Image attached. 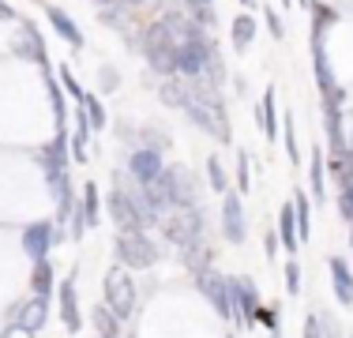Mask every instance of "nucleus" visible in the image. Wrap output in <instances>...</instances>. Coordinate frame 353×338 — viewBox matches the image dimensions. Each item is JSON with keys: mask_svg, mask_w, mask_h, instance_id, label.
Here are the masks:
<instances>
[{"mask_svg": "<svg viewBox=\"0 0 353 338\" xmlns=\"http://www.w3.org/2000/svg\"><path fill=\"white\" fill-rule=\"evenodd\" d=\"M181 113H188L207 135H214L218 143H230V121H225V106L218 98V90L203 79H192V95L184 101Z\"/></svg>", "mask_w": 353, "mask_h": 338, "instance_id": "f257e3e1", "label": "nucleus"}, {"mask_svg": "<svg viewBox=\"0 0 353 338\" xmlns=\"http://www.w3.org/2000/svg\"><path fill=\"white\" fill-rule=\"evenodd\" d=\"M143 53H147V61L154 72H162L165 79L170 75H176V41L170 27H165L162 19L154 23V27H147V38H143Z\"/></svg>", "mask_w": 353, "mask_h": 338, "instance_id": "f03ea898", "label": "nucleus"}, {"mask_svg": "<svg viewBox=\"0 0 353 338\" xmlns=\"http://www.w3.org/2000/svg\"><path fill=\"white\" fill-rule=\"evenodd\" d=\"M117 256H121L124 267L143 270V267H154L162 252L154 248V241L143 230H132V233H117Z\"/></svg>", "mask_w": 353, "mask_h": 338, "instance_id": "7ed1b4c3", "label": "nucleus"}, {"mask_svg": "<svg viewBox=\"0 0 353 338\" xmlns=\"http://www.w3.org/2000/svg\"><path fill=\"white\" fill-rule=\"evenodd\" d=\"M162 230L176 248H184V244H192V241L203 237V215H199L196 207H176L162 218Z\"/></svg>", "mask_w": 353, "mask_h": 338, "instance_id": "20e7f679", "label": "nucleus"}, {"mask_svg": "<svg viewBox=\"0 0 353 338\" xmlns=\"http://www.w3.org/2000/svg\"><path fill=\"white\" fill-rule=\"evenodd\" d=\"M102 293H105V304L117 319L132 316V308H136V286H132V278L124 275V270H117V267L109 270L105 282H102Z\"/></svg>", "mask_w": 353, "mask_h": 338, "instance_id": "39448f33", "label": "nucleus"}, {"mask_svg": "<svg viewBox=\"0 0 353 338\" xmlns=\"http://www.w3.org/2000/svg\"><path fill=\"white\" fill-rule=\"evenodd\" d=\"M158 188H162L170 210H176V207H196V188H192V177L184 173V169H165V173L158 177Z\"/></svg>", "mask_w": 353, "mask_h": 338, "instance_id": "423d86ee", "label": "nucleus"}, {"mask_svg": "<svg viewBox=\"0 0 353 338\" xmlns=\"http://www.w3.org/2000/svg\"><path fill=\"white\" fill-rule=\"evenodd\" d=\"M12 49H15V57H23V61L38 64L41 72L49 75L46 41H41V34H38V27H34V23H19V30H15V38H12Z\"/></svg>", "mask_w": 353, "mask_h": 338, "instance_id": "0eeeda50", "label": "nucleus"}, {"mask_svg": "<svg viewBox=\"0 0 353 338\" xmlns=\"http://www.w3.org/2000/svg\"><path fill=\"white\" fill-rule=\"evenodd\" d=\"M109 215H113V222L121 226V233L147 230V218L139 215V207L128 199V192H124L121 184H113V192H109Z\"/></svg>", "mask_w": 353, "mask_h": 338, "instance_id": "6e6552de", "label": "nucleus"}, {"mask_svg": "<svg viewBox=\"0 0 353 338\" xmlns=\"http://www.w3.org/2000/svg\"><path fill=\"white\" fill-rule=\"evenodd\" d=\"M199 278V293L211 301V308L218 312L222 319H233V304H230V278H222L218 270H203Z\"/></svg>", "mask_w": 353, "mask_h": 338, "instance_id": "1a4fd4ad", "label": "nucleus"}, {"mask_svg": "<svg viewBox=\"0 0 353 338\" xmlns=\"http://www.w3.org/2000/svg\"><path fill=\"white\" fill-rule=\"evenodd\" d=\"M222 233H225V241H233V244H245V237H248L241 192H237V196H233V192H225V199H222Z\"/></svg>", "mask_w": 353, "mask_h": 338, "instance_id": "9d476101", "label": "nucleus"}, {"mask_svg": "<svg viewBox=\"0 0 353 338\" xmlns=\"http://www.w3.org/2000/svg\"><path fill=\"white\" fill-rule=\"evenodd\" d=\"M230 304H233V316H241L245 324H256L259 297H256V286L248 278H230Z\"/></svg>", "mask_w": 353, "mask_h": 338, "instance_id": "9b49d317", "label": "nucleus"}, {"mask_svg": "<svg viewBox=\"0 0 353 338\" xmlns=\"http://www.w3.org/2000/svg\"><path fill=\"white\" fill-rule=\"evenodd\" d=\"M53 241H57V233H53V226H49V222H30L27 230H23V252H27L34 264L46 259V252L53 248Z\"/></svg>", "mask_w": 353, "mask_h": 338, "instance_id": "f8f14e48", "label": "nucleus"}, {"mask_svg": "<svg viewBox=\"0 0 353 338\" xmlns=\"http://www.w3.org/2000/svg\"><path fill=\"white\" fill-rule=\"evenodd\" d=\"M128 173L136 177L139 184H154L158 177L165 173V166H162V155H158V150H147V147H139L136 155H132V162H128Z\"/></svg>", "mask_w": 353, "mask_h": 338, "instance_id": "ddd939ff", "label": "nucleus"}, {"mask_svg": "<svg viewBox=\"0 0 353 338\" xmlns=\"http://www.w3.org/2000/svg\"><path fill=\"white\" fill-rule=\"evenodd\" d=\"M46 319H49V304L46 297H30V301H23L19 304V312H15V327H23V331H41L46 327Z\"/></svg>", "mask_w": 353, "mask_h": 338, "instance_id": "4468645a", "label": "nucleus"}, {"mask_svg": "<svg viewBox=\"0 0 353 338\" xmlns=\"http://www.w3.org/2000/svg\"><path fill=\"white\" fill-rule=\"evenodd\" d=\"M87 226H98V188L87 181V188H83V199L79 207H75V226H72V237H83Z\"/></svg>", "mask_w": 353, "mask_h": 338, "instance_id": "2eb2a0df", "label": "nucleus"}, {"mask_svg": "<svg viewBox=\"0 0 353 338\" xmlns=\"http://www.w3.org/2000/svg\"><path fill=\"white\" fill-rule=\"evenodd\" d=\"M61 319H64V327H68L72 335L83 327L79 301H75V278H64V282H61Z\"/></svg>", "mask_w": 353, "mask_h": 338, "instance_id": "dca6fc26", "label": "nucleus"}, {"mask_svg": "<svg viewBox=\"0 0 353 338\" xmlns=\"http://www.w3.org/2000/svg\"><path fill=\"white\" fill-rule=\"evenodd\" d=\"M256 124L267 139H279L282 135V124H279V117H274V90L271 87H267V95L259 98V106H256Z\"/></svg>", "mask_w": 353, "mask_h": 338, "instance_id": "f3484780", "label": "nucleus"}, {"mask_svg": "<svg viewBox=\"0 0 353 338\" xmlns=\"http://www.w3.org/2000/svg\"><path fill=\"white\" fill-rule=\"evenodd\" d=\"M331 278H334V297H339V304L353 308V275H350L346 259L331 256Z\"/></svg>", "mask_w": 353, "mask_h": 338, "instance_id": "a211bd4d", "label": "nucleus"}, {"mask_svg": "<svg viewBox=\"0 0 353 338\" xmlns=\"http://www.w3.org/2000/svg\"><path fill=\"white\" fill-rule=\"evenodd\" d=\"M46 15H49V23H53V30L61 34V38L68 41L72 49H83V34H79V27H75L68 15L61 12V8H46Z\"/></svg>", "mask_w": 353, "mask_h": 338, "instance_id": "6ab92c4d", "label": "nucleus"}, {"mask_svg": "<svg viewBox=\"0 0 353 338\" xmlns=\"http://www.w3.org/2000/svg\"><path fill=\"white\" fill-rule=\"evenodd\" d=\"M279 241L285 244V252H297V210H293V203H285L282 215H279Z\"/></svg>", "mask_w": 353, "mask_h": 338, "instance_id": "aec40b11", "label": "nucleus"}, {"mask_svg": "<svg viewBox=\"0 0 353 338\" xmlns=\"http://www.w3.org/2000/svg\"><path fill=\"white\" fill-rule=\"evenodd\" d=\"M184 264H188L196 275H203V270H211V244H203V237L192 244H184Z\"/></svg>", "mask_w": 353, "mask_h": 338, "instance_id": "412c9836", "label": "nucleus"}, {"mask_svg": "<svg viewBox=\"0 0 353 338\" xmlns=\"http://www.w3.org/2000/svg\"><path fill=\"white\" fill-rule=\"evenodd\" d=\"M87 132H90V117H87V109L79 106V113H75V139H72L75 162H87Z\"/></svg>", "mask_w": 353, "mask_h": 338, "instance_id": "4be33fe9", "label": "nucleus"}, {"mask_svg": "<svg viewBox=\"0 0 353 338\" xmlns=\"http://www.w3.org/2000/svg\"><path fill=\"white\" fill-rule=\"evenodd\" d=\"M90 319H94V327H98V338H121V319L109 312V304H98V308L90 312Z\"/></svg>", "mask_w": 353, "mask_h": 338, "instance_id": "5701e85b", "label": "nucleus"}, {"mask_svg": "<svg viewBox=\"0 0 353 338\" xmlns=\"http://www.w3.org/2000/svg\"><path fill=\"white\" fill-rule=\"evenodd\" d=\"M252 38H256V19H252L248 12H241L237 19H233V46H237V53H245L252 46Z\"/></svg>", "mask_w": 353, "mask_h": 338, "instance_id": "b1692460", "label": "nucleus"}, {"mask_svg": "<svg viewBox=\"0 0 353 338\" xmlns=\"http://www.w3.org/2000/svg\"><path fill=\"white\" fill-rule=\"evenodd\" d=\"M293 210H297V237L308 241L312 237V203H308V196L301 188H297V199H293Z\"/></svg>", "mask_w": 353, "mask_h": 338, "instance_id": "393cba45", "label": "nucleus"}, {"mask_svg": "<svg viewBox=\"0 0 353 338\" xmlns=\"http://www.w3.org/2000/svg\"><path fill=\"white\" fill-rule=\"evenodd\" d=\"M188 8V19L199 27H214V0H181Z\"/></svg>", "mask_w": 353, "mask_h": 338, "instance_id": "a878e982", "label": "nucleus"}, {"mask_svg": "<svg viewBox=\"0 0 353 338\" xmlns=\"http://www.w3.org/2000/svg\"><path fill=\"white\" fill-rule=\"evenodd\" d=\"M30 290H34V297H49V293H53V267H49V259L34 264V275H30Z\"/></svg>", "mask_w": 353, "mask_h": 338, "instance_id": "bb28decb", "label": "nucleus"}, {"mask_svg": "<svg viewBox=\"0 0 353 338\" xmlns=\"http://www.w3.org/2000/svg\"><path fill=\"white\" fill-rule=\"evenodd\" d=\"M331 23H339V12H334L331 4H312V38L319 41V34L323 27H331Z\"/></svg>", "mask_w": 353, "mask_h": 338, "instance_id": "cd10ccee", "label": "nucleus"}, {"mask_svg": "<svg viewBox=\"0 0 353 338\" xmlns=\"http://www.w3.org/2000/svg\"><path fill=\"white\" fill-rule=\"evenodd\" d=\"M308 177H312V196L327 199V184H323V150H312V166H308Z\"/></svg>", "mask_w": 353, "mask_h": 338, "instance_id": "c85d7f7f", "label": "nucleus"}, {"mask_svg": "<svg viewBox=\"0 0 353 338\" xmlns=\"http://www.w3.org/2000/svg\"><path fill=\"white\" fill-rule=\"evenodd\" d=\"M49 98H53V113H57V132H64V117H68V106H64V90L53 83V75H46Z\"/></svg>", "mask_w": 353, "mask_h": 338, "instance_id": "c756f323", "label": "nucleus"}, {"mask_svg": "<svg viewBox=\"0 0 353 338\" xmlns=\"http://www.w3.org/2000/svg\"><path fill=\"white\" fill-rule=\"evenodd\" d=\"M285 293H290V297H297V293H301V264H297V259L285 264Z\"/></svg>", "mask_w": 353, "mask_h": 338, "instance_id": "7c9ffc66", "label": "nucleus"}, {"mask_svg": "<svg viewBox=\"0 0 353 338\" xmlns=\"http://www.w3.org/2000/svg\"><path fill=\"white\" fill-rule=\"evenodd\" d=\"M282 135H285V150H290V158L297 162V124H293V117H282Z\"/></svg>", "mask_w": 353, "mask_h": 338, "instance_id": "2f4dec72", "label": "nucleus"}, {"mask_svg": "<svg viewBox=\"0 0 353 338\" xmlns=\"http://www.w3.org/2000/svg\"><path fill=\"white\" fill-rule=\"evenodd\" d=\"M83 109H87V117H90V128H102V124H105V109H102V101H98V98L87 95Z\"/></svg>", "mask_w": 353, "mask_h": 338, "instance_id": "473e14b6", "label": "nucleus"}, {"mask_svg": "<svg viewBox=\"0 0 353 338\" xmlns=\"http://www.w3.org/2000/svg\"><path fill=\"white\" fill-rule=\"evenodd\" d=\"M207 177H211L214 192H225V173H222V162H218V158H207Z\"/></svg>", "mask_w": 353, "mask_h": 338, "instance_id": "72a5a7b5", "label": "nucleus"}, {"mask_svg": "<svg viewBox=\"0 0 353 338\" xmlns=\"http://www.w3.org/2000/svg\"><path fill=\"white\" fill-rule=\"evenodd\" d=\"M256 324H263V327H271V331H279V308L274 304H259V312H256Z\"/></svg>", "mask_w": 353, "mask_h": 338, "instance_id": "f704fd0d", "label": "nucleus"}, {"mask_svg": "<svg viewBox=\"0 0 353 338\" xmlns=\"http://www.w3.org/2000/svg\"><path fill=\"white\" fill-rule=\"evenodd\" d=\"M61 79H64V87H68V95H72V98H75V101H79V106H83V101H87V90H83L79 83L72 79V72H68V68H61Z\"/></svg>", "mask_w": 353, "mask_h": 338, "instance_id": "c9c22d12", "label": "nucleus"}, {"mask_svg": "<svg viewBox=\"0 0 353 338\" xmlns=\"http://www.w3.org/2000/svg\"><path fill=\"white\" fill-rule=\"evenodd\" d=\"M339 210L346 215V222H353V184L339 192Z\"/></svg>", "mask_w": 353, "mask_h": 338, "instance_id": "e433bc0d", "label": "nucleus"}, {"mask_svg": "<svg viewBox=\"0 0 353 338\" xmlns=\"http://www.w3.org/2000/svg\"><path fill=\"white\" fill-rule=\"evenodd\" d=\"M237 162H241V192H248V155L237 150Z\"/></svg>", "mask_w": 353, "mask_h": 338, "instance_id": "4c0bfd02", "label": "nucleus"}, {"mask_svg": "<svg viewBox=\"0 0 353 338\" xmlns=\"http://www.w3.org/2000/svg\"><path fill=\"white\" fill-rule=\"evenodd\" d=\"M263 252H267V256H274V252H279V233H267L263 237Z\"/></svg>", "mask_w": 353, "mask_h": 338, "instance_id": "58836bf2", "label": "nucleus"}, {"mask_svg": "<svg viewBox=\"0 0 353 338\" xmlns=\"http://www.w3.org/2000/svg\"><path fill=\"white\" fill-rule=\"evenodd\" d=\"M267 23H271V34H274V38H282V19L271 12V8H267Z\"/></svg>", "mask_w": 353, "mask_h": 338, "instance_id": "ea45409f", "label": "nucleus"}, {"mask_svg": "<svg viewBox=\"0 0 353 338\" xmlns=\"http://www.w3.org/2000/svg\"><path fill=\"white\" fill-rule=\"evenodd\" d=\"M0 338H30V331H23V327H15V324H12V327H8V331L0 335Z\"/></svg>", "mask_w": 353, "mask_h": 338, "instance_id": "a19ab883", "label": "nucleus"}, {"mask_svg": "<svg viewBox=\"0 0 353 338\" xmlns=\"http://www.w3.org/2000/svg\"><path fill=\"white\" fill-rule=\"evenodd\" d=\"M0 19H15V12H12V8H8V4H4V0H0Z\"/></svg>", "mask_w": 353, "mask_h": 338, "instance_id": "79ce46f5", "label": "nucleus"}, {"mask_svg": "<svg viewBox=\"0 0 353 338\" xmlns=\"http://www.w3.org/2000/svg\"><path fill=\"white\" fill-rule=\"evenodd\" d=\"M98 4H143V0H98Z\"/></svg>", "mask_w": 353, "mask_h": 338, "instance_id": "37998d69", "label": "nucleus"}, {"mask_svg": "<svg viewBox=\"0 0 353 338\" xmlns=\"http://www.w3.org/2000/svg\"><path fill=\"white\" fill-rule=\"evenodd\" d=\"M301 4H305V8H312V4H316V0H301Z\"/></svg>", "mask_w": 353, "mask_h": 338, "instance_id": "c03bdc74", "label": "nucleus"}, {"mask_svg": "<svg viewBox=\"0 0 353 338\" xmlns=\"http://www.w3.org/2000/svg\"><path fill=\"white\" fill-rule=\"evenodd\" d=\"M350 241H353V222H350Z\"/></svg>", "mask_w": 353, "mask_h": 338, "instance_id": "a18cd8bd", "label": "nucleus"}, {"mask_svg": "<svg viewBox=\"0 0 353 338\" xmlns=\"http://www.w3.org/2000/svg\"><path fill=\"white\" fill-rule=\"evenodd\" d=\"M230 338H233V335H230Z\"/></svg>", "mask_w": 353, "mask_h": 338, "instance_id": "49530a36", "label": "nucleus"}]
</instances>
